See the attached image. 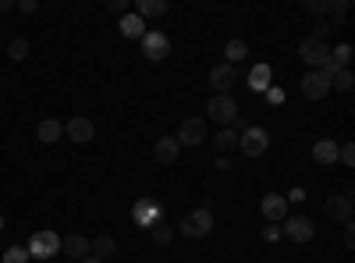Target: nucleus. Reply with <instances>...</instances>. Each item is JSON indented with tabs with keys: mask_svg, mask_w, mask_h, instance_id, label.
Here are the masks:
<instances>
[{
	"mask_svg": "<svg viewBox=\"0 0 355 263\" xmlns=\"http://www.w3.org/2000/svg\"><path fill=\"white\" fill-rule=\"evenodd\" d=\"M18 8H21L25 15H33V11H40V4H36V0H18Z\"/></svg>",
	"mask_w": 355,
	"mask_h": 263,
	"instance_id": "obj_37",
	"label": "nucleus"
},
{
	"mask_svg": "<svg viewBox=\"0 0 355 263\" xmlns=\"http://www.w3.org/2000/svg\"><path fill=\"white\" fill-rule=\"evenodd\" d=\"M64 135H68L71 142H93V135H96V125L89 121V118H82V114H75V118L64 125Z\"/></svg>",
	"mask_w": 355,
	"mask_h": 263,
	"instance_id": "obj_15",
	"label": "nucleus"
},
{
	"mask_svg": "<svg viewBox=\"0 0 355 263\" xmlns=\"http://www.w3.org/2000/svg\"><path fill=\"white\" fill-rule=\"evenodd\" d=\"M224 57H227L224 65L239 68V65L245 61V57H249V43H245V40H227V46H224Z\"/></svg>",
	"mask_w": 355,
	"mask_h": 263,
	"instance_id": "obj_22",
	"label": "nucleus"
},
{
	"mask_svg": "<svg viewBox=\"0 0 355 263\" xmlns=\"http://www.w3.org/2000/svg\"><path fill=\"white\" fill-rule=\"evenodd\" d=\"M259 210H263V217L270 221V224H281V221L288 217V199H284V196H277V192H270V196H263Z\"/></svg>",
	"mask_w": 355,
	"mask_h": 263,
	"instance_id": "obj_14",
	"label": "nucleus"
},
{
	"mask_svg": "<svg viewBox=\"0 0 355 263\" xmlns=\"http://www.w3.org/2000/svg\"><path fill=\"white\" fill-rule=\"evenodd\" d=\"M327 11H331V8H327V0H306V15H313L316 22L327 15Z\"/></svg>",
	"mask_w": 355,
	"mask_h": 263,
	"instance_id": "obj_32",
	"label": "nucleus"
},
{
	"mask_svg": "<svg viewBox=\"0 0 355 263\" xmlns=\"http://www.w3.org/2000/svg\"><path fill=\"white\" fill-rule=\"evenodd\" d=\"M249 90L252 93H266V90H270V65H252L249 68Z\"/></svg>",
	"mask_w": 355,
	"mask_h": 263,
	"instance_id": "obj_20",
	"label": "nucleus"
},
{
	"mask_svg": "<svg viewBox=\"0 0 355 263\" xmlns=\"http://www.w3.org/2000/svg\"><path fill=\"white\" fill-rule=\"evenodd\" d=\"M174 235H178V231H174L167 221H157V224L150 228V239H153L157 246H171V239H174Z\"/></svg>",
	"mask_w": 355,
	"mask_h": 263,
	"instance_id": "obj_25",
	"label": "nucleus"
},
{
	"mask_svg": "<svg viewBox=\"0 0 355 263\" xmlns=\"http://www.w3.org/2000/svg\"><path fill=\"white\" fill-rule=\"evenodd\" d=\"M117 253V242L110 239V235H100V239H93V256L96 260H110Z\"/></svg>",
	"mask_w": 355,
	"mask_h": 263,
	"instance_id": "obj_26",
	"label": "nucleus"
},
{
	"mask_svg": "<svg viewBox=\"0 0 355 263\" xmlns=\"http://www.w3.org/2000/svg\"><path fill=\"white\" fill-rule=\"evenodd\" d=\"M263 96H266V103H270V107H281L284 103V90H281V85H270Z\"/></svg>",
	"mask_w": 355,
	"mask_h": 263,
	"instance_id": "obj_33",
	"label": "nucleus"
},
{
	"mask_svg": "<svg viewBox=\"0 0 355 263\" xmlns=\"http://www.w3.org/2000/svg\"><path fill=\"white\" fill-rule=\"evenodd\" d=\"M277 239H281V228H277V224L263 228V242H277Z\"/></svg>",
	"mask_w": 355,
	"mask_h": 263,
	"instance_id": "obj_34",
	"label": "nucleus"
},
{
	"mask_svg": "<svg viewBox=\"0 0 355 263\" xmlns=\"http://www.w3.org/2000/svg\"><path fill=\"white\" fill-rule=\"evenodd\" d=\"M323 214H327L331 221H341V224H348V221H352V214H355L352 189H345L341 196H331L327 203H323Z\"/></svg>",
	"mask_w": 355,
	"mask_h": 263,
	"instance_id": "obj_9",
	"label": "nucleus"
},
{
	"mask_svg": "<svg viewBox=\"0 0 355 263\" xmlns=\"http://www.w3.org/2000/svg\"><path fill=\"white\" fill-rule=\"evenodd\" d=\"M11 8H15V4H11V0H0V15H8Z\"/></svg>",
	"mask_w": 355,
	"mask_h": 263,
	"instance_id": "obj_40",
	"label": "nucleus"
},
{
	"mask_svg": "<svg viewBox=\"0 0 355 263\" xmlns=\"http://www.w3.org/2000/svg\"><path fill=\"white\" fill-rule=\"evenodd\" d=\"M0 263H28V249H25V246H11Z\"/></svg>",
	"mask_w": 355,
	"mask_h": 263,
	"instance_id": "obj_29",
	"label": "nucleus"
},
{
	"mask_svg": "<svg viewBox=\"0 0 355 263\" xmlns=\"http://www.w3.org/2000/svg\"><path fill=\"white\" fill-rule=\"evenodd\" d=\"M299 57H302L313 71H323V68L331 65V46L320 43V40H302V43H299Z\"/></svg>",
	"mask_w": 355,
	"mask_h": 263,
	"instance_id": "obj_6",
	"label": "nucleus"
},
{
	"mask_svg": "<svg viewBox=\"0 0 355 263\" xmlns=\"http://www.w3.org/2000/svg\"><path fill=\"white\" fill-rule=\"evenodd\" d=\"M135 15H139L142 22L164 18V15H167V0H135Z\"/></svg>",
	"mask_w": 355,
	"mask_h": 263,
	"instance_id": "obj_19",
	"label": "nucleus"
},
{
	"mask_svg": "<svg viewBox=\"0 0 355 263\" xmlns=\"http://www.w3.org/2000/svg\"><path fill=\"white\" fill-rule=\"evenodd\" d=\"M214 146H217V153H231V150H239V132H234V128H217Z\"/></svg>",
	"mask_w": 355,
	"mask_h": 263,
	"instance_id": "obj_23",
	"label": "nucleus"
},
{
	"mask_svg": "<svg viewBox=\"0 0 355 263\" xmlns=\"http://www.w3.org/2000/svg\"><path fill=\"white\" fill-rule=\"evenodd\" d=\"M61 135H64V125H61V121H53V118H46V121H40V125H36V139H40V142H46V146L61 142Z\"/></svg>",
	"mask_w": 355,
	"mask_h": 263,
	"instance_id": "obj_18",
	"label": "nucleus"
},
{
	"mask_svg": "<svg viewBox=\"0 0 355 263\" xmlns=\"http://www.w3.org/2000/svg\"><path fill=\"white\" fill-rule=\"evenodd\" d=\"M174 139H178V146H189V150H196V146L206 142V121H202V118H185L182 125H178Z\"/></svg>",
	"mask_w": 355,
	"mask_h": 263,
	"instance_id": "obj_8",
	"label": "nucleus"
},
{
	"mask_svg": "<svg viewBox=\"0 0 355 263\" xmlns=\"http://www.w3.org/2000/svg\"><path fill=\"white\" fill-rule=\"evenodd\" d=\"M8 57H11V61H25V57H28V40H11L8 43Z\"/></svg>",
	"mask_w": 355,
	"mask_h": 263,
	"instance_id": "obj_28",
	"label": "nucleus"
},
{
	"mask_svg": "<svg viewBox=\"0 0 355 263\" xmlns=\"http://www.w3.org/2000/svg\"><path fill=\"white\" fill-rule=\"evenodd\" d=\"M281 224H284L281 235H288V239H295V242H309V239L316 235V224H313L309 217H284Z\"/></svg>",
	"mask_w": 355,
	"mask_h": 263,
	"instance_id": "obj_11",
	"label": "nucleus"
},
{
	"mask_svg": "<svg viewBox=\"0 0 355 263\" xmlns=\"http://www.w3.org/2000/svg\"><path fill=\"white\" fill-rule=\"evenodd\" d=\"M139 46H142V57L146 61H164V57L171 53V40L160 33V28H146V36L139 40Z\"/></svg>",
	"mask_w": 355,
	"mask_h": 263,
	"instance_id": "obj_5",
	"label": "nucleus"
},
{
	"mask_svg": "<svg viewBox=\"0 0 355 263\" xmlns=\"http://www.w3.org/2000/svg\"><path fill=\"white\" fill-rule=\"evenodd\" d=\"M327 8H331L327 15L334 18L331 25H334V28H338V25H345V15H348V0H327Z\"/></svg>",
	"mask_w": 355,
	"mask_h": 263,
	"instance_id": "obj_27",
	"label": "nucleus"
},
{
	"mask_svg": "<svg viewBox=\"0 0 355 263\" xmlns=\"http://www.w3.org/2000/svg\"><path fill=\"white\" fill-rule=\"evenodd\" d=\"M313 160L323 164V167L334 164V160H338V142H334V139H320V142L313 146Z\"/></svg>",
	"mask_w": 355,
	"mask_h": 263,
	"instance_id": "obj_21",
	"label": "nucleus"
},
{
	"mask_svg": "<svg viewBox=\"0 0 355 263\" xmlns=\"http://www.w3.org/2000/svg\"><path fill=\"white\" fill-rule=\"evenodd\" d=\"M352 246H355V224L348 221L345 224V249H352Z\"/></svg>",
	"mask_w": 355,
	"mask_h": 263,
	"instance_id": "obj_35",
	"label": "nucleus"
},
{
	"mask_svg": "<svg viewBox=\"0 0 355 263\" xmlns=\"http://www.w3.org/2000/svg\"><path fill=\"white\" fill-rule=\"evenodd\" d=\"M132 221H135L139 228H153L157 221H164V207H160V199H153V196L135 199V207H132Z\"/></svg>",
	"mask_w": 355,
	"mask_h": 263,
	"instance_id": "obj_7",
	"label": "nucleus"
},
{
	"mask_svg": "<svg viewBox=\"0 0 355 263\" xmlns=\"http://www.w3.org/2000/svg\"><path fill=\"white\" fill-rule=\"evenodd\" d=\"M25 249H28V260H50L61 253V235H53L50 228H40V231H33Z\"/></svg>",
	"mask_w": 355,
	"mask_h": 263,
	"instance_id": "obj_3",
	"label": "nucleus"
},
{
	"mask_svg": "<svg viewBox=\"0 0 355 263\" xmlns=\"http://www.w3.org/2000/svg\"><path fill=\"white\" fill-rule=\"evenodd\" d=\"M61 253L71 256V260H85V256H93V239H85V235H78V231H71V235L61 239Z\"/></svg>",
	"mask_w": 355,
	"mask_h": 263,
	"instance_id": "obj_13",
	"label": "nucleus"
},
{
	"mask_svg": "<svg viewBox=\"0 0 355 263\" xmlns=\"http://www.w3.org/2000/svg\"><path fill=\"white\" fill-rule=\"evenodd\" d=\"M331 28H334V25H331V22H323V18H320V22H313V36H309V40H320V43H327Z\"/></svg>",
	"mask_w": 355,
	"mask_h": 263,
	"instance_id": "obj_31",
	"label": "nucleus"
},
{
	"mask_svg": "<svg viewBox=\"0 0 355 263\" xmlns=\"http://www.w3.org/2000/svg\"><path fill=\"white\" fill-rule=\"evenodd\" d=\"M206 114H210L220 128H231L234 121H239V103H234L231 93H214L210 103H206Z\"/></svg>",
	"mask_w": 355,
	"mask_h": 263,
	"instance_id": "obj_2",
	"label": "nucleus"
},
{
	"mask_svg": "<svg viewBox=\"0 0 355 263\" xmlns=\"http://www.w3.org/2000/svg\"><path fill=\"white\" fill-rule=\"evenodd\" d=\"M0 231H4V214H0Z\"/></svg>",
	"mask_w": 355,
	"mask_h": 263,
	"instance_id": "obj_42",
	"label": "nucleus"
},
{
	"mask_svg": "<svg viewBox=\"0 0 355 263\" xmlns=\"http://www.w3.org/2000/svg\"><path fill=\"white\" fill-rule=\"evenodd\" d=\"M338 160L345 167H355V146L352 142H338Z\"/></svg>",
	"mask_w": 355,
	"mask_h": 263,
	"instance_id": "obj_30",
	"label": "nucleus"
},
{
	"mask_svg": "<svg viewBox=\"0 0 355 263\" xmlns=\"http://www.w3.org/2000/svg\"><path fill=\"white\" fill-rule=\"evenodd\" d=\"M234 82H239V68H231V65H214L210 68V90L214 93H231Z\"/></svg>",
	"mask_w": 355,
	"mask_h": 263,
	"instance_id": "obj_12",
	"label": "nucleus"
},
{
	"mask_svg": "<svg viewBox=\"0 0 355 263\" xmlns=\"http://www.w3.org/2000/svg\"><path fill=\"white\" fill-rule=\"evenodd\" d=\"M107 11H121V15H128V4H125V0H107Z\"/></svg>",
	"mask_w": 355,
	"mask_h": 263,
	"instance_id": "obj_36",
	"label": "nucleus"
},
{
	"mask_svg": "<svg viewBox=\"0 0 355 263\" xmlns=\"http://www.w3.org/2000/svg\"><path fill=\"white\" fill-rule=\"evenodd\" d=\"M284 199H288V203H302V199H306V192H302V189H291Z\"/></svg>",
	"mask_w": 355,
	"mask_h": 263,
	"instance_id": "obj_39",
	"label": "nucleus"
},
{
	"mask_svg": "<svg viewBox=\"0 0 355 263\" xmlns=\"http://www.w3.org/2000/svg\"><path fill=\"white\" fill-rule=\"evenodd\" d=\"M299 90H302L306 100H323V96L331 93V75L327 71H306Z\"/></svg>",
	"mask_w": 355,
	"mask_h": 263,
	"instance_id": "obj_10",
	"label": "nucleus"
},
{
	"mask_svg": "<svg viewBox=\"0 0 355 263\" xmlns=\"http://www.w3.org/2000/svg\"><path fill=\"white\" fill-rule=\"evenodd\" d=\"M174 231H182L185 239H206L214 231V207H202V210H192L182 217V224H178Z\"/></svg>",
	"mask_w": 355,
	"mask_h": 263,
	"instance_id": "obj_1",
	"label": "nucleus"
},
{
	"mask_svg": "<svg viewBox=\"0 0 355 263\" xmlns=\"http://www.w3.org/2000/svg\"><path fill=\"white\" fill-rule=\"evenodd\" d=\"M117 28H121V36H125V40H142V36H146V22H142L135 11L121 15V25H117Z\"/></svg>",
	"mask_w": 355,
	"mask_h": 263,
	"instance_id": "obj_17",
	"label": "nucleus"
},
{
	"mask_svg": "<svg viewBox=\"0 0 355 263\" xmlns=\"http://www.w3.org/2000/svg\"><path fill=\"white\" fill-rule=\"evenodd\" d=\"M331 90H338V93H352V90H355V75H352L348 68H338V71L331 75Z\"/></svg>",
	"mask_w": 355,
	"mask_h": 263,
	"instance_id": "obj_24",
	"label": "nucleus"
},
{
	"mask_svg": "<svg viewBox=\"0 0 355 263\" xmlns=\"http://www.w3.org/2000/svg\"><path fill=\"white\" fill-rule=\"evenodd\" d=\"M78 263H103V260H96V256H85V260H78Z\"/></svg>",
	"mask_w": 355,
	"mask_h": 263,
	"instance_id": "obj_41",
	"label": "nucleus"
},
{
	"mask_svg": "<svg viewBox=\"0 0 355 263\" xmlns=\"http://www.w3.org/2000/svg\"><path fill=\"white\" fill-rule=\"evenodd\" d=\"M178 153H182V146H178L174 135H160V139L153 142V160H157V164H174Z\"/></svg>",
	"mask_w": 355,
	"mask_h": 263,
	"instance_id": "obj_16",
	"label": "nucleus"
},
{
	"mask_svg": "<svg viewBox=\"0 0 355 263\" xmlns=\"http://www.w3.org/2000/svg\"><path fill=\"white\" fill-rule=\"evenodd\" d=\"M266 146H270V132H266V128L249 125L245 132H239V153H242V157L256 160V157L266 153Z\"/></svg>",
	"mask_w": 355,
	"mask_h": 263,
	"instance_id": "obj_4",
	"label": "nucleus"
},
{
	"mask_svg": "<svg viewBox=\"0 0 355 263\" xmlns=\"http://www.w3.org/2000/svg\"><path fill=\"white\" fill-rule=\"evenodd\" d=\"M217 171H231V157L227 153H217Z\"/></svg>",
	"mask_w": 355,
	"mask_h": 263,
	"instance_id": "obj_38",
	"label": "nucleus"
}]
</instances>
